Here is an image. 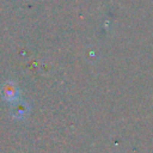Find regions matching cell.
I'll use <instances>...</instances> for the list:
<instances>
[{
  "label": "cell",
  "mask_w": 153,
  "mask_h": 153,
  "mask_svg": "<svg viewBox=\"0 0 153 153\" xmlns=\"http://www.w3.org/2000/svg\"><path fill=\"white\" fill-rule=\"evenodd\" d=\"M0 93H1V97L5 102L12 104L14 102H17L20 96V91L18 88V85L13 81V80H7L2 84L1 86V90H0Z\"/></svg>",
  "instance_id": "6da1fadb"
},
{
  "label": "cell",
  "mask_w": 153,
  "mask_h": 153,
  "mask_svg": "<svg viewBox=\"0 0 153 153\" xmlns=\"http://www.w3.org/2000/svg\"><path fill=\"white\" fill-rule=\"evenodd\" d=\"M30 112V104L26 100L18 99L11 104V115L17 120H23Z\"/></svg>",
  "instance_id": "7a4b0ae2"
}]
</instances>
